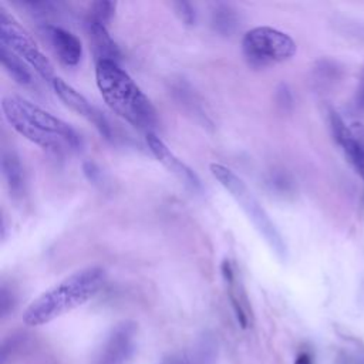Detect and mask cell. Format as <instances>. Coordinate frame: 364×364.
I'll return each mask as SVG.
<instances>
[{
	"instance_id": "obj_14",
	"label": "cell",
	"mask_w": 364,
	"mask_h": 364,
	"mask_svg": "<svg viewBox=\"0 0 364 364\" xmlns=\"http://www.w3.org/2000/svg\"><path fill=\"white\" fill-rule=\"evenodd\" d=\"M1 169L10 193L13 196H21L24 192L26 178L20 158L14 151H3Z\"/></svg>"
},
{
	"instance_id": "obj_20",
	"label": "cell",
	"mask_w": 364,
	"mask_h": 364,
	"mask_svg": "<svg viewBox=\"0 0 364 364\" xmlns=\"http://www.w3.org/2000/svg\"><path fill=\"white\" fill-rule=\"evenodd\" d=\"M82 169H84V173L87 175V178L91 182H97L100 179V176H101V172H100V169L97 168V165L94 162H85Z\"/></svg>"
},
{
	"instance_id": "obj_8",
	"label": "cell",
	"mask_w": 364,
	"mask_h": 364,
	"mask_svg": "<svg viewBox=\"0 0 364 364\" xmlns=\"http://www.w3.org/2000/svg\"><path fill=\"white\" fill-rule=\"evenodd\" d=\"M135 323H119L104 340L95 355L94 364H128L135 351Z\"/></svg>"
},
{
	"instance_id": "obj_13",
	"label": "cell",
	"mask_w": 364,
	"mask_h": 364,
	"mask_svg": "<svg viewBox=\"0 0 364 364\" xmlns=\"http://www.w3.org/2000/svg\"><path fill=\"white\" fill-rule=\"evenodd\" d=\"M85 23H87V30H88V34L91 38L92 50L97 57V63L98 61L118 63L121 54H119V50H118L115 41L108 34L107 26L91 18V17H87Z\"/></svg>"
},
{
	"instance_id": "obj_6",
	"label": "cell",
	"mask_w": 364,
	"mask_h": 364,
	"mask_svg": "<svg viewBox=\"0 0 364 364\" xmlns=\"http://www.w3.org/2000/svg\"><path fill=\"white\" fill-rule=\"evenodd\" d=\"M0 44L7 47L23 61L31 65L37 74L47 81H53L54 68L50 60L41 53L30 34L0 6Z\"/></svg>"
},
{
	"instance_id": "obj_5",
	"label": "cell",
	"mask_w": 364,
	"mask_h": 364,
	"mask_svg": "<svg viewBox=\"0 0 364 364\" xmlns=\"http://www.w3.org/2000/svg\"><path fill=\"white\" fill-rule=\"evenodd\" d=\"M242 50L252 67H266L290 60L296 54L297 46L289 34L273 27L260 26L245 34Z\"/></svg>"
},
{
	"instance_id": "obj_9",
	"label": "cell",
	"mask_w": 364,
	"mask_h": 364,
	"mask_svg": "<svg viewBox=\"0 0 364 364\" xmlns=\"http://www.w3.org/2000/svg\"><path fill=\"white\" fill-rule=\"evenodd\" d=\"M51 87L55 92V95L74 112L78 115L84 117L87 121L92 122V125L98 129V132L105 138V139H112V128L109 125V121L107 117L95 108L90 101L80 94L75 88H73L70 84H67L64 80L55 77L51 81Z\"/></svg>"
},
{
	"instance_id": "obj_3",
	"label": "cell",
	"mask_w": 364,
	"mask_h": 364,
	"mask_svg": "<svg viewBox=\"0 0 364 364\" xmlns=\"http://www.w3.org/2000/svg\"><path fill=\"white\" fill-rule=\"evenodd\" d=\"M105 282V272L98 266L81 269L34 299L23 313L30 327L44 326L92 299Z\"/></svg>"
},
{
	"instance_id": "obj_7",
	"label": "cell",
	"mask_w": 364,
	"mask_h": 364,
	"mask_svg": "<svg viewBox=\"0 0 364 364\" xmlns=\"http://www.w3.org/2000/svg\"><path fill=\"white\" fill-rule=\"evenodd\" d=\"M328 119L334 141L340 145L355 173L364 181V127L361 124L348 127L334 111H330Z\"/></svg>"
},
{
	"instance_id": "obj_11",
	"label": "cell",
	"mask_w": 364,
	"mask_h": 364,
	"mask_svg": "<svg viewBox=\"0 0 364 364\" xmlns=\"http://www.w3.org/2000/svg\"><path fill=\"white\" fill-rule=\"evenodd\" d=\"M44 33L55 55L64 65L74 67L80 63L82 57V46L80 38L75 34H73L71 31L60 26H53V24H46Z\"/></svg>"
},
{
	"instance_id": "obj_16",
	"label": "cell",
	"mask_w": 364,
	"mask_h": 364,
	"mask_svg": "<svg viewBox=\"0 0 364 364\" xmlns=\"http://www.w3.org/2000/svg\"><path fill=\"white\" fill-rule=\"evenodd\" d=\"M212 26L218 33L229 36L237 26V14L230 6L219 4L212 11Z\"/></svg>"
},
{
	"instance_id": "obj_4",
	"label": "cell",
	"mask_w": 364,
	"mask_h": 364,
	"mask_svg": "<svg viewBox=\"0 0 364 364\" xmlns=\"http://www.w3.org/2000/svg\"><path fill=\"white\" fill-rule=\"evenodd\" d=\"M210 172L219 181V183L232 195V198L239 203V206L252 220L257 232L263 236V239L276 253V256L282 260H286L287 247L280 232L277 230L276 225L273 223L264 208L260 205L257 198L247 188V185L225 165L210 164Z\"/></svg>"
},
{
	"instance_id": "obj_21",
	"label": "cell",
	"mask_w": 364,
	"mask_h": 364,
	"mask_svg": "<svg viewBox=\"0 0 364 364\" xmlns=\"http://www.w3.org/2000/svg\"><path fill=\"white\" fill-rule=\"evenodd\" d=\"M293 364H313V357L309 351H300Z\"/></svg>"
},
{
	"instance_id": "obj_19",
	"label": "cell",
	"mask_w": 364,
	"mask_h": 364,
	"mask_svg": "<svg viewBox=\"0 0 364 364\" xmlns=\"http://www.w3.org/2000/svg\"><path fill=\"white\" fill-rule=\"evenodd\" d=\"M353 105H354L355 111L364 112V64L361 67V73L358 77V84H357L355 94L353 98Z\"/></svg>"
},
{
	"instance_id": "obj_15",
	"label": "cell",
	"mask_w": 364,
	"mask_h": 364,
	"mask_svg": "<svg viewBox=\"0 0 364 364\" xmlns=\"http://www.w3.org/2000/svg\"><path fill=\"white\" fill-rule=\"evenodd\" d=\"M0 60L6 71L21 85L31 84V74L27 70L24 61L16 55L13 51H10L7 47L0 44Z\"/></svg>"
},
{
	"instance_id": "obj_2",
	"label": "cell",
	"mask_w": 364,
	"mask_h": 364,
	"mask_svg": "<svg viewBox=\"0 0 364 364\" xmlns=\"http://www.w3.org/2000/svg\"><path fill=\"white\" fill-rule=\"evenodd\" d=\"M95 82L107 105L132 127L154 132L158 115L135 81L114 61H98L95 65Z\"/></svg>"
},
{
	"instance_id": "obj_12",
	"label": "cell",
	"mask_w": 364,
	"mask_h": 364,
	"mask_svg": "<svg viewBox=\"0 0 364 364\" xmlns=\"http://www.w3.org/2000/svg\"><path fill=\"white\" fill-rule=\"evenodd\" d=\"M220 269H222L225 282L228 283L229 299H230L235 316L237 318V323L240 324V327L247 328L252 323V310H250L249 300H247V296H246L242 284L237 283L236 270H235L233 264L230 263V260H228V259H225L222 262Z\"/></svg>"
},
{
	"instance_id": "obj_18",
	"label": "cell",
	"mask_w": 364,
	"mask_h": 364,
	"mask_svg": "<svg viewBox=\"0 0 364 364\" xmlns=\"http://www.w3.org/2000/svg\"><path fill=\"white\" fill-rule=\"evenodd\" d=\"M175 9H176V13L179 14L181 20L185 24L191 26V24L195 23V20H196L195 9H193V6L191 3H188V1H176L175 3Z\"/></svg>"
},
{
	"instance_id": "obj_1",
	"label": "cell",
	"mask_w": 364,
	"mask_h": 364,
	"mask_svg": "<svg viewBox=\"0 0 364 364\" xmlns=\"http://www.w3.org/2000/svg\"><path fill=\"white\" fill-rule=\"evenodd\" d=\"M1 111L14 131L46 151L65 154L82 146L80 134L70 124L21 97H3Z\"/></svg>"
},
{
	"instance_id": "obj_17",
	"label": "cell",
	"mask_w": 364,
	"mask_h": 364,
	"mask_svg": "<svg viewBox=\"0 0 364 364\" xmlns=\"http://www.w3.org/2000/svg\"><path fill=\"white\" fill-rule=\"evenodd\" d=\"M115 3L114 1H95L91 4V10L88 13V17L102 23V24H108L109 20L112 18L114 13H115Z\"/></svg>"
},
{
	"instance_id": "obj_10",
	"label": "cell",
	"mask_w": 364,
	"mask_h": 364,
	"mask_svg": "<svg viewBox=\"0 0 364 364\" xmlns=\"http://www.w3.org/2000/svg\"><path fill=\"white\" fill-rule=\"evenodd\" d=\"M146 144H148V148L152 152V155L169 172L176 175L181 181H183V183H186L193 191L202 189V183H200V179L196 175V172L192 168H189L185 162H182V159H179L155 132L146 134Z\"/></svg>"
}]
</instances>
